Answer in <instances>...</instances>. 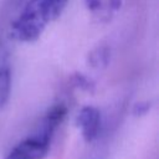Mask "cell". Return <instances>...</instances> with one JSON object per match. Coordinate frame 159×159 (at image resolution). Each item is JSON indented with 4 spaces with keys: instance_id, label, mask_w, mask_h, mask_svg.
<instances>
[{
    "instance_id": "7",
    "label": "cell",
    "mask_w": 159,
    "mask_h": 159,
    "mask_svg": "<svg viewBox=\"0 0 159 159\" xmlns=\"http://www.w3.org/2000/svg\"><path fill=\"white\" fill-rule=\"evenodd\" d=\"M75 83H76L78 87L86 89V91H91V88L93 87V83H92L86 76H83V75H77V76L75 77Z\"/></svg>"
},
{
    "instance_id": "3",
    "label": "cell",
    "mask_w": 159,
    "mask_h": 159,
    "mask_svg": "<svg viewBox=\"0 0 159 159\" xmlns=\"http://www.w3.org/2000/svg\"><path fill=\"white\" fill-rule=\"evenodd\" d=\"M77 124L84 142H93L101 130V112L93 106H84L77 114Z\"/></svg>"
},
{
    "instance_id": "6",
    "label": "cell",
    "mask_w": 159,
    "mask_h": 159,
    "mask_svg": "<svg viewBox=\"0 0 159 159\" xmlns=\"http://www.w3.org/2000/svg\"><path fill=\"white\" fill-rule=\"evenodd\" d=\"M111 58V51L107 46H98L88 55V62L94 68H104Z\"/></svg>"
},
{
    "instance_id": "4",
    "label": "cell",
    "mask_w": 159,
    "mask_h": 159,
    "mask_svg": "<svg viewBox=\"0 0 159 159\" xmlns=\"http://www.w3.org/2000/svg\"><path fill=\"white\" fill-rule=\"evenodd\" d=\"M86 9L99 22H107L120 7V0H84Z\"/></svg>"
},
{
    "instance_id": "1",
    "label": "cell",
    "mask_w": 159,
    "mask_h": 159,
    "mask_svg": "<svg viewBox=\"0 0 159 159\" xmlns=\"http://www.w3.org/2000/svg\"><path fill=\"white\" fill-rule=\"evenodd\" d=\"M66 2L67 0H30L12 21L10 37L19 42L36 41L46 26L61 15Z\"/></svg>"
},
{
    "instance_id": "5",
    "label": "cell",
    "mask_w": 159,
    "mask_h": 159,
    "mask_svg": "<svg viewBox=\"0 0 159 159\" xmlns=\"http://www.w3.org/2000/svg\"><path fill=\"white\" fill-rule=\"evenodd\" d=\"M11 92V71L7 66L0 67V111L6 104Z\"/></svg>"
},
{
    "instance_id": "2",
    "label": "cell",
    "mask_w": 159,
    "mask_h": 159,
    "mask_svg": "<svg viewBox=\"0 0 159 159\" xmlns=\"http://www.w3.org/2000/svg\"><path fill=\"white\" fill-rule=\"evenodd\" d=\"M53 135L37 128V130L11 148L5 159H43L50 149Z\"/></svg>"
}]
</instances>
